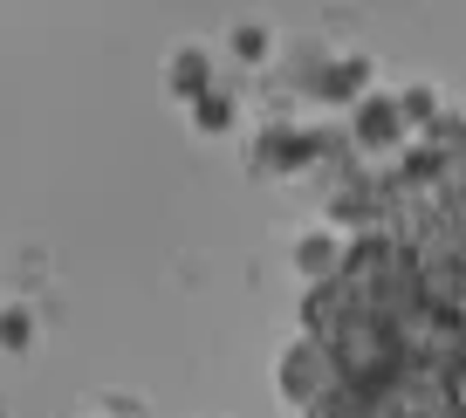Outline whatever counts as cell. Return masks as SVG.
Here are the masks:
<instances>
[{
  "mask_svg": "<svg viewBox=\"0 0 466 418\" xmlns=\"http://www.w3.org/2000/svg\"><path fill=\"white\" fill-rule=\"evenodd\" d=\"M199 124H206V130H227V103H219V97H199Z\"/></svg>",
  "mask_w": 466,
  "mask_h": 418,
  "instance_id": "obj_7",
  "label": "cell"
},
{
  "mask_svg": "<svg viewBox=\"0 0 466 418\" xmlns=\"http://www.w3.org/2000/svg\"><path fill=\"white\" fill-rule=\"evenodd\" d=\"M172 89H178V97H199V89H206V62L192 56V48L172 62Z\"/></svg>",
  "mask_w": 466,
  "mask_h": 418,
  "instance_id": "obj_4",
  "label": "cell"
},
{
  "mask_svg": "<svg viewBox=\"0 0 466 418\" xmlns=\"http://www.w3.org/2000/svg\"><path fill=\"white\" fill-rule=\"evenodd\" d=\"M398 124H405L398 103H364V110H357V138H364V145H391Z\"/></svg>",
  "mask_w": 466,
  "mask_h": 418,
  "instance_id": "obj_3",
  "label": "cell"
},
{
  "mask_svg": "<svg viewBox=\"0 0 466 418\" xmlns=\"http://www.w3.org/2000/svg\"><path fill=\"white\" fill-rule=\"evenodd\" d=\"M357 83H364V62H343V69L329 76V89H336V97H350V89H357Z\"/></svg>",
  "mask_w": 466,
  "mask_h": 418,
  "instance_id": "obj_6",
  "label": "cell"
},
{
  "mask_svg": "<svg viewBox=\"0 0 466 418\" xmlns=\"http://www.w3.org/2000/svg\"><path fill=\"white\" fill-rule=\"evenodd\" d=\"M28 336H35V322L21 316V309H7V316H0V343H7V350H21Z\"/></svg>",
  "mask_w": 466,
  "mask_h": 418,
  "instance_id": "obj_5",
  "label": "cell"
},
{
  "mask_svg": "<svg viewBox=\"0 0 466 418\" xmlns=\"http://www.w3.org/2000/svg\"><path fill=\"white\" fill-rule=\"evenodd\" d=\"M302 302L329 391L405 418H466V145L425 151Z\"/></svg>",
  "mask_w": 466,
  "mask_h": 418,
  "instance_id": "obj_1",
  "label": "cell"
},
{
  "mask_svg": "<svg viewBox=\"0 0 466 418\" xmlns=\"http://www.w3.org/2000/svg\"><path fill=\"white\" fill-rule=\"evenodd\" d=\"M322 391H329V357H322V343H302L281 357V398L289 404H316Z\"/></svg>",
  "mask_w": 466,
  "mask_h": 418,
  "instance_id": "obj_2",
  "label": "cell"
}]
</instances>
